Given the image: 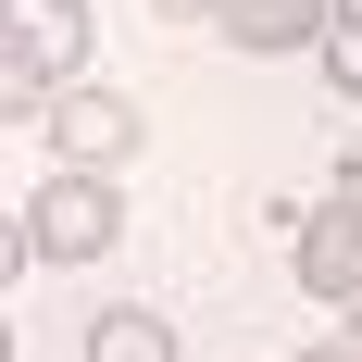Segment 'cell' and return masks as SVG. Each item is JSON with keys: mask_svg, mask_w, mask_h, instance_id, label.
<instances>
[{"mask_svg": "<svg viewBox=\"0 0 362 362\" xmlns=\"http://www.w3.org/2000/svg\"><path fill=\"white\" fill-rule=\"evenodd\" d=\"M88 50H100L88 0H13L0 13V112L13 125H50V100L88 88Z\"/></svg>", "mask_w": 362, "mask_h": 362, "instance_id": "cell-1", "label": "cell"}, {"mask_svg": "<svg viewBox=\"0 0 362 362\" xmlns=\"http://www.w3.org/2000/svg\"><path fill=\"white\" fill-rule=\"evenodd\" d=\"M25 225H37V262H100L125 238V200H112V175H63L50 163V187L25 200Z\"/></svg>", "mask_w": 362, "mask_h": 362, "instance_id": "cell-2", "label": "cell"}, {"mask_svg": "<svg viewBox=\"0 0 362 362\" xmlns=\"http://www.w3.org/2000/svg\"><path fill=\"white\" fill-rule=\"evenodd\" d=\"M300 288L362 313V175H337L313 213H300Z\"/></svg>", "mask_w": 362, "mask_h": 362, "instance_id": "cell-3", "label": "cell"}, {"mask_svg": "<svg viewBox=\"0 0 362 362\" xmlns=\"http://www.w3.org/2000/svg\"><path fill=\"white\" fill-rule=\"evenodd\" d=\"M37 138L63 150V175H112V163L138 150V100L88 75V88H63V100H50V125H37Z\"/></svg>", "mask_w": 362, "mask_h": 362, "instance_id": "cell-4", "label": "cell"}, {"mask_svg": "<svg viewBox=\"0 0 362 362\" xmlns=\"http://www.w3.org/2000/svg\"><path fill=\"white\" fill-rule=\"evenodd\" d=\"M213 25H225V50L275 63V50H325V37H337V13H325V0H225Z\"/></svg>", "mask_w": 362, "mask_h": 362, "instance_id": "cell-5", "label": "cell"}, {"mask_svg": "<svg viewBox=\"0 0 362 362\" xmlns=\"http://www.w3.org/2000/svg\"><path fill=\"white\" fill-rule=\"evenodd\" d=\"M88 362H187V337L150 313V300H112L100 325H88Z\"/></svg>", "mask_w": 362, "mask_h": 362, "instance_id": "cell-6", "label": "cell"}, {"mask_svg": "<svg viewBox=\"0 0 362 362\" xmlns=\"http://www.w3.org/2000/svg\"><path fill=\"white\" fill-rule=\"evenodd\" d=\"M325 88H337V100H362V25L325 37Z\"/></svg>", "mask_w": 362, "mask_h": 362, "instance_id": "cell-7", "label": "cell"}, {"mask_svg": "<svg viewBox=\"0 0 362 362\" xmlns=\"http://www.w3.org/2000/svg\"><path fill=\"white\" fill-rule=\"evenodd\" d=\"M150 13H225V0H150Z\"/></svg>", "mask_w": 362, "mask_h": 362, "instance_id": "cell-8", "label": "cell"}, {"mask_svg": "<svg viewBox=\"0 0 362 362\" xmlns=\"http://www.w3.org/2000/svg\"><path fill=\"white\" fill-rule=\"evenodd\" d=\"M300 362H362V350H350V337H337V350H300Z\"/></svg>", "mask_w": 362, "mask_h": 362, "instance_id": "cell-9", "label": "cell"}, {"mask_svg": "<svg viewBox=\"0 0 362 362\" xmlns=\"http://www.w3.org/2000/svg\"><path fill=\"white\" fill-rule=\"evenodd\" d=\"M325 13H337V25H362V0H325Z\"/></svg>", "mask_w": 362, "mask_h": 362, "instance_id": "cell-10", "label": "cell"}, {"mask_svg": "<svg viewBox=\"0 0 362 362\" xmlns=\"http://www.w3.org/2000/svg\"><path fill=\"white\" fill-rule=\"evenodd\" d=\"M350 350H362V313H350Z\"/></svg>", "mask_w": 362, "mask_h": 362, "instance_id": "cell-11", "label": "cell"}]
</instances>
